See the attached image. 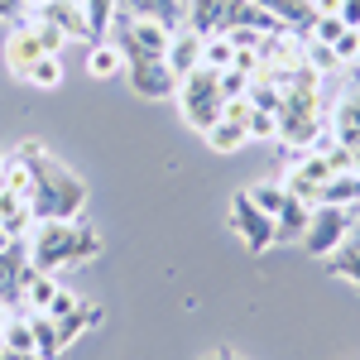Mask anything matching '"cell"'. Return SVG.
<instances>
[{
  "mask_svg": "<svg viewBox=\"0 0 360 360\" xmlns=\"http://www.w3.org/2000/svg\"><path fill=\"white\" fill-rule=\"evenodd\" d=\"M29 164V212L34 221H77L86 212V183L68 164H58L44 144L25 139L15 149Z\"/></svg>",
  "mask_w": 360,
  "mask_h": 360,
  "instance_id": "1",
  "label": "cell"
},
{
  "mask_svg": "<svg viewBox=\"0 0 360 360\" xmlns=\"http://www.w3.org/2000/svg\"><path fill=\"white\" fill-rule=\"evenodd\" d=\"M29 250V269L39 274H58V269H72V264H91L101 259V231L91 221H34V231L25 236Z\"/></svg>",
  "mask_w": 360,
  "mask_h": 360,
  "instance_id": "2",
  "label": "cell"
},
{
  "mask_svg": "<svg viewBox=\"0 0 360 360\" xmlns=\"http://www.w3.org/2000/svg\"><path fill=\"white\" fill-rule=\"evenodd\" d=\"M317 86H322V72L312 68V63H303L298 72H293V82L283 86V101H278V139L298 154V149H307L312 139H317V130H322V120H317Z\"/></svg>",
  "mask_w": 360,
  "mask_h": 360,
  "instance_id": "3",
  "label": "cell"
},
{
  "mask_svg": "<svg viewBox=\"0 0 360 360\" xmlns=\"http://www.w3.org/2000/svg\"><path fill=\"white\" fill-rule=\"evenodd\" d=\"M173 101H178L183 125L197 130V135H207V130L226 115L221 72H212V68H193V72H183V77H178V91H173Z\"/></svg>",
  "mask_w": 360,
  "mask_h": 360,
  "instance_id": "4",
  "label": "cell"
},
{
  "mask_svg": "<svg viewBox=\"0 0 360 360\" xmlns=\"http://www.w3.org/2000/svg\"><path fill=\"white\" fill-rule=\"evenodd\" d=\"M111 44L125 53V63L130 58H168V44H173V29L159 25V20H144V15H130L125 5L115 10L111 20Z\"/></svg>",
  "mask_w": 360,
  "mask_h": 360,
  "instance_id": "5",
  "label": "cell"
},
{
  "mask_svg": "<svg viewBox=\"0 0 360 360\" xmlns=\"http://www.w3.org/2000/svg\"><path fill=\"white\" fill-rule=\"evenodd\" d=\"M351 226H356V207H327V202H317L312 217H307L303 250H307V255H317V259H327V255L351 236Z\"/></svg>",
  "mask_w": 360,
  "mask_h": 360,
  "instance_id": "6",
  "label": "cell"
},
{
  "mask_svg": "<svg viewBox=\"0 0 360 360\" xmlns=\"http://www.w3.org/2000/svg\"><path fill=\"white\" fill-rule=\"evenodd\" d=\"M231 231L240 236V245H245L250 255H264L269 245H278L274 217H269V212H259V207L250 202V193H236V197H231Z\"/></svg>",
  "mask_w": 360,
  "mask_h": 360,
  "instance_id": "7",
  "label": "cell"
},
{
  "mask_svg": "<svg viewBox=\"0 0 360 360\" xmlns=\"http://www.w3.org/2000/svg\"><path fill=\"white\" fill-rule=\"evenodd\" d=\"M135 96L144 101H164L178 91V77H173V68H168V58H130L125 63V72H120Z\"/></svg>",
  "mask_w": 360,
  "mask_h": 360,
  "instance_id": "8",
  "label": "cell"
},
{
  "mask_svg": "<svg viewBox=\"0 0 360 360\" xmlns=\"http://www.w3.org/2000/svg\"><path fill=\"white\" fill-rule=\"evenodd\" d=\"M44 58V44H39V34H34V25L29 20H20V25L5 34V68H10V77H20L25 82L29 68Z\"/></svg>",
  "mask_w": 360,
  "mask_h": 360,
  "instance_id": "9",
  "label": "cell"
},
{
  "mask_svg": "<svg viewBox=\"0 0 360 360\" xmlns=\"http://www.w3.org/2000/svg\"><path fill=\"white\" fill-rule=\"evenodd\" d=\"M327 178H332V164H327V154L317 149V154H307V159H298V164L288 168L283 188H288L293 197H303L307 207H312V202H317V188H322Z\"/></svg>",
  "mask_w": 360,
  "mask_h": 360,
  "instance_id": "10",
  "label": "cell"
},
{
  "mask_svg": "<svg viewBox=\"0 0 360 360\" xmlns=\"http://www.w3.org/2000/svg\"><path fill=\"white\" fill-rule=\"evenodd\" d=\"M29 274V250L25 240H10V250H0V307H20Z\"/></svg>",
  "mask_w": 360,
  "mask_h": 360,
  "instance_id": "11",
  "label": "cell"
},
{
  "mask_svg": "<svg viewBox=\"0 0 360 360\" xmlns=\"http://www.w3.org/2000/svg\"><path fill=\"white\" fill-rule=\"evenodd\" d=\"M29 15L44 20V25H53L58 34H68V39H91V34H86L82 0H49V5H39V10H29Z\"/></svg>",
  "mask_w": 360,
  "mask_h": 360,
  "instance_id": "12",
  "label": "cell"
},
{
  "mask_svg": "<svg viewBox=\"0 0 360 360\" xmlns=\"http://www.w3.org/2000/svg\"><path fill=\"white\" fill-rule=\"evenodd\" d=\"M226 5H231V0H188V10H183V29H193V34H202V39L221 34V29H226Z\"/></svg>",
  "mask_w": 360,
  "mask_h": 360,
  "instance_id": "13",
  "label": "cell"
},
{
  "mask_svg": "<svg viewBox=\"0 0 360 360\" xmlns=\"http://www.w3.org/2000/svg\"><path fill=\"white\" fill-rule=\"evenodd\" d=\"M307 217H312V207H307L303 197L288 193L283 212L274 217V236H278V245H303V236H307Z\"/></svg>",
  "mask_w": 360,
  "mask_h": 360,
  "instance_id": "14",
  "label": "cell"
},
{
  "mask_svg": "<svg viewBox=\"0 0 360 360\" xmlns=\"http://www.w3.org/2000/svg\"><path fill=\"white\" fill-rule=\"evenodd\" d=\"M0 226L10 231V240H25L29 231H34V212H29V197L25 193L0 188Z\"/></svg>",
  "mask_w": 360,
  "mask_h": 360,
  "instance_id": "15",
  "label": "cell"
},
{
  "mask_svg": "<svg viewBox=\"0 0 360 360\" xmlns=\"http://www.w3.org/2000/svg\"><path fill=\"white\" fill-rule=\"evenodd\" d=\"M332 135H336V144H360V82L336 101V115H332Z\"/></svg>",
  "mask_w": 360,
  "mask_h": 360,
  "instance_id": "16",
  "label": "cell"
},
{
  "mask_svg": "<svg viewBox=\"0 0 360 360\" xmlns=\"http://www.w3.org/2000/svg\"><path fill=\"white\" fill-rule=\"evenodd\" d=\"M327 274H336V278H346V283L360 288V226H351V236L327 255Z\"/></svg>",
  "mask_w": 360,
  "mask_h": 360,
  "instance_id": "17",
  "label": "cell"
},
{
  "mask_svg": "<svg viewBox=\"0 0 360 360\" xmlns=\"http://www.w3.org/2000/svg\"><path fill=\"white\" fill-rule=\"evenodd\" d=\"M168 68H173V77H183V72L202 68V34H193V29H173V44H168Z\"/></svg>",
  "mask_w": 360,
  "mask_h": 360,
  "instance_id": "18",
  "label": "cell"
},
{
  "mask_svg": "<svg viewBox=\"0 0 360 360\" xmlns=\"http://www.w3.org/2000/svg\"><path fill=\"white\" fill-rule=\"evenodd\" d=\"M58 322V332H63V346H72L82 332H91V327H101V307L96 303H86V298H77V303L68 307L63 317H53Z\"/></svg>",
  "mask_w": 360,
  "mask_h": 360,
  "instance_id": "19",
  "label": "cell"
},
{
  "mask_svg": "<svg viewBox=\"0 0 360 360\" xmlns=\"http://www.w3.org/2000/svg\"><path fill=\"white\" fill-rule=\"evenodd\" d=\"M29 327H34V356L39 360H58L68 346H63V332L49 312H29Z\"/></svg>",
  "mask_w": 360,
  "mask_h": 360,
  "instance_id": "20",
  "label": "cell"
},
{
  "mask_svg": "<svg viewBox=\"0 0 360 360\" xmlns=\"http://www.w3.org/2000/svg\"><path fill=\"white\" fill-rule=\"evenodd\" d=\"M317 202H327V207H356L360 202V173H332L322 188H317ZM312 202V207H317Z\"/></svg>",
  "mask_w": 360,
  "mask_h": 360,
  "instance_id": "21",
  "label": "cell"
},
{
  "mask_svg": "<svg viewBox=\"0 0 360 360\" xmlns=\"http://www.w3.org/2000/svg\"><path fill=\"white\" fill-rule=\"evenodd\" d=\"M125 10H130V15H144V20H159V25H168V29H183L188 0H125Z\"/></svg>",
  "mask_w": 360,
  "mask_h": 360,
  "instance_id": "22",
  "label": "cell"
},
{
  "mask_svg": "<svg viewBox=\"0 0 360 360\" xmlns=\"http://www.w3.org/2000/svg\"><path fill=\"white\" fill-rule=\"evenodd\" d=\"M86 72L101 77V82H106V77H120V72H125V53L115 49L111 39H101V44L86 49Z\"/></svg>",
  "mask_w": 360,
  "mask_h": 360,
  "instance_id": "23",
  "label": "cell"
},
{
  "mask_svg": "<svg viewBox=\"0 0 360 360\" xmlns=\"http://www.w3.org/2000/svg\"><path fill=\"white\" fill-rule=\"evenodd\" d=\"M53 293H58V278L53 274L29 269V274H25V293H20V307H25V312H49Z\"/></svg>",
  "mask_w": 360,
  "mask_h": 360,
  "instance_id": "24",
  "label": "cell"
},
{
  "mask_svg": "<svg viewBox=\"0 0 360 360\" xmlns=\"http://www.w3.org/2000/svg\"><path fill=\"white\" fill-rule=\"evenodd\" d=\"M202 139H207L217 154H236V149H245V144H250V130L240 125V120H226V115H221V120H217Z\"/></svg>",
  "mask_w": 360,
  "mask_h": 360,
  "instance_id": "25",
  "label": "cell"
},
{
  "mask_svg": "<svg viewBox=\"0 0 360 360\" xmlns=\"http://www.w3.org/2000/svg\"><path fill=\"white\" fill-rule=\"evenodd\" d=\"M115 10H120V0H82V15H86V34H91V44L111 39Z\"/></svg>",
  "mask_w": 360,
  "mask_h": 360,
  "instance_id": "26",
  "label": "cell"
},
{
  "mask_svg": "<svg viewBox=\"0 0 360 360\" xmlns=\"http://www.w3.org/2000/svg\"><path fill=\"white\" fill-rule=\"evenodd\" d=\"M236 63V44L226 39V34H212V39H202V68H212V72H226Z\"/></svg>",
  "mask_w": 360,
  "mask_h": 360,
  "instance_id": "27",
  "label": "cell"
},
{
  "mask_svg": "<svg viewBox=\"0 0 360 360\" xmlns=\"http://www.w3.org/2000/svg\"><path fill=\"white\" fill-rule=\"evenodd\" d=\"M25 82H29V86H44V91H53V86L63 82V58H58V53H44L34 68H29Z\"/></svg>",
  "mask_w": 360,
  "mask_h": 360,
  "instance_id": "28",
  "label": "cell"
},
{
  "mask_svg": "<svg viewBox=\"0 0 360 360\" xmlns=\"http://www.w3.org/2000/svg\"><path fill=\"white\" fill-rule=\"evenodd\" d=\"M351 29L341 25V15H317V25H312V34H307V44H322V49H336L341 39H346Z\"/></svg>",
  "mask_w": 360,
  "mask_h": 360,
  "instance_id": "29",
  "label": "cell"
},
{
  "mask_svg": "<svg viewBox=\"0 0 360 360\" xmlns=\"http://www.w3.org/2000/svg\"><path fill=\"white\" fill-rule=\"evenodd\" d=\"M250 202H255L259 212L278 217V212H283V202H288V188H283V183H255V188H250Z\"/></svg>",
  "mask_w": 360,
  "mask_h": 360,
  "instance_id": "30",
  "label": "cell"
},
{
  "mask_svg": "<svg viewBox=\"0 0 360 360\" xmlns=\"http://www.w3.org/2000/svg\"><path fill=\"white\" fill-rule=\"evenodd\" d=\"M5 351H34V327H29V312H25V317H15V312H10V322H5Z\"/></svg>",
  "mask_w": 360,
  "mask_h": 360,
  "instance_id": "31",
  "label": "cell"
},
{
  "mask_svg": "<svg viewBox=\"0 0 360 360\" xmlns=\"http://www.w3.org/2000/svg\"><path fill=\"white\" fill-rule=\"evenodd\" d=\"M255 106V101H250ZM245 130H250V139H278V115L274 111H250V120H245Z\"/></svg>",
  "mask_w": 360,
  "mask_h": 360,
  "instance_id": "32",
  "label": "cell"
},
{
  "mask_svg": "<svg viewBox=\"0 0 360 360\" xmlns=\"http://www.w3.org/2000/svg\"><path fill=\"white\" fill-rule=\"evenodd\" d=\"M29 25H34V34H39V44H44V53H58L63 58V49H68V34H58L53 25H44V20H34V15H25Z\"/></svg>",
  "mask_w": 360,
  "mask_h": 360,
  "instance_id": "33",
  "label": "cell"
},
{
  "mask_svg": "<svg viewBox=\"0 0 360 360\" xmlns=\"http://www.w3.org/2000/svg\"><path fill=\"white\" fill-rule=\"evenodd\" d=\"M221 91H226V101H231V96H245L250 77L240 72V68H226V72H221Z\"/></svg>",
  "mask_w": 360,
  "mask_h": 360,
  "instance_id": "34",
  "label": "cell"
},
{
  "mask_svg": "<svg viewBox=\"0 0 360 360\" xmlns=\"http://www.w3.org/2000/svg\"><path fill=\"white\" fill-rule=\"evenodd\" d=\"M25 15H29L25 0H0V20H5V25H20Z\"/></svg>",
  "mask_w": 360,
  "mask_h": 360,
  "instance_id": "35",
  "label": "cell"
},
{
  "mask_svg": "<svg viewBox=\"0 0 360 360\" xmlns=\"http://www.w3.org/2000/svg\"><path fill=\"white\" fill-rule=\"evenodd\" d=\"M341 25L360 34V0H341Z\"/></svg>",
  "mask_w": 360,
  "mask_h": 360,
  "instance_id": "36",
  "label": "cell"
},
{
  "mask_svg": "<svg viewBox=\"0 0 360 360\" xmlns=\"http://www.w3.org/2000/svg\"><path fill=\"white\" fill-rule=\"evenodd\" d=\"M317 15H341V0H312Z\"/></svg>",
  "mask_w": 360,
  "mask_h": 360,
  "instance_id": "37",
  "label": "cell"
},
{
  "mask_svg": "<svg viewBox=\"0 0 360 360\" xmlns=\"http://www.w3.org/2000/svg\"><path fill=\"white\" fill-rule=\"evenodd\" d=\"M0 360H39L34 351H0Z\"/></svg>",
  "mask_w": 360,
  "mask_h": 360,
  "instance_id": "38",
  "label": "cell"
},
{
  "mask_svg": "<svg viewBox=\"0 0 360 360\" xmlns=\"http://www.w3.org/2000/svg\"><path fill=\"white\" fill-rule=\"evenodd\" d=\"M202 360H245V356H236V351H226V346H221V351H212V356H202Z\"/></svg>",
  "mask_w": 360,
  "mask_h": 360,
  "instance_id": "39",
  "label": "cell"
},
{
  "mask_svg": "<svg viewBox=\"0 0 360 360\" xmlns=\"http://www.w3.org/2000/svg\"><path fill=\"white\" fill-rule=\"evenodd\" d=\"M5 322H10V307H0V351H5Z\"/></svg>",
  "mask_w": 360,
  "mask_h": 360,
  "instance_id": "40",
  "label": "cell"
},
{
  "mask_svg": "<svg viewBox=\"0 0 360 360\" xmlns=\"http://www.w3.org/2000/svg\"><path fill=\"white\" fill-rule=\"evenodd\" d=\"M351 173H360V144H351Z\"/></svg>",
  "mask_w": 360,
  "mask_h": 360,
  "instance_id": "41",
  "label": "cell"
},
{
  "mask_svg": "<svg viewBox=\"0 0 360 360\" xmlns=\"http://www.w3.org/2000/svg\"><path fill=\"white\" fill-rule=\"evenodd\" d=\"M0 250H10V231L5 226H0Z\"/></svg>",
  "mask_w": 360,
  "mask_h": 360,
  "instance_id": "42",
  "label": "cell"
},
{
  "mask_svg": "<svg viewBox=\"0 0 360 360\" xmlns=\"http://www.w3.org/2000/svg\"><path fill=\"white\" fill-rule=\"evenodd\" d=\"M39 5H49V0H25V10H39Z\"/></svg>",
  "mask_w": 360,
  "mask_h": 360,
  "instance_id": "43",
  "label": "cell"
},
{
  "mask_svg": "<svg viewBox=\"0 0 360 360\" xmlns=\"http://www.w3.org/2000/svg\"><path fill=\"white\" fill-rule=\"evenodd\" d=\"M356 226H360V202H356Z\"/></svg>",
  "mask_w": 360,
  "mask_h": 360,
  "instance_id": "44",
  "label": "cell"
},
{
  "mask_svg": "<svg viewBox=\"0 0 360 360\" xmlns=\"http://www.w3.org/2000/svg\"><path fill=\"white\" fill-rule=\"evenodd\" d=\"M0 173H5V159H0Z\"/></svg>",
  "mask_w": 360,
  "mask_h": 360,
  "instance_id": "45",
  "label": "cell"
}]
</instances>
